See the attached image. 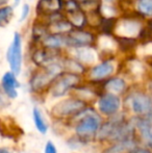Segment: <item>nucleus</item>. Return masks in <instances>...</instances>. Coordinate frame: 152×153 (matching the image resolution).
<instances>
[{"instance_id": "obj_1", "label": "nucleus", "mask_w": 152, "mask_h": 153, "mask_svg": "<svg viewBox=\"0 0 152 153\" xmlns=\"http://www.w3.org/2000/svg\"><path fill=\"white\" fill-rule=\"evenodd\" d=\"M85 108V101L80 99H66L57 103L52 108L53 116L57 118H65L69 116L78 115L81 111Z\"/></svg>"}, {"instance_id": "obj_2", "label": "nucleus", "mask_w": 152, "mask_h": 153, "mask_svg": "<svg viewBox=\"0 0 152 153\" xmlns=\"http://www.w3.org/2000/svg\"><path fill=\"white\" fill-rule=\"evenodd\" d=\"M6 59L12 69V72L18 75L22 66V40L18 32H15L14 40L6 52Z\"/></svg>"}, {"instance_id": "obj_3", "label": "nucleus", "mask_w": 152, "mask_h": 153, "mask_svg": "<svg viewBox=\"0 0 152 153\" xmlns=\"http://www.w3.org/2000/svg\"><path fill=\"white\" fill-rule=\"evenodd\" d=\"M99 124L100 118L96 114L92 113L89 115H85L76 126L77 135L83 140L92 139L97 132L98 128H99Z\"/></svg>"}, {"instance_id": "obj_4", "label": "nucleus", "mask_w": 152, "mask_h": 153, "mask_svg": "<svg viewBox=\"0 0 152 153\" xmlns=\"http://www.w3.org/2000/svg\"><path fill=\"white\" fill-rule=\"evenodd\" d=\"M80 82V77L73 73H66L57 76L54 85L52 87V95L55 97H59L65 95L72 88H75Z\"/></svg>"}, {"instance_id": "obj_5", "label": "nucleus", "mask_w": 152, "mask_h": 153, "mask_svg": "<svg viewBox=\"0 0 152 153\" xmlns=\"http://www.w3.org/2000/svg\"><path fill=\"white\" fill-rule=\"evenodd\" d=\"M68 45L72 47H87L95 43V36L92 32L83 29L73 28L67 34Z\"/></svg>"}, {"instance_id": "obj_6", "label": "nucleus", "mask_w": 152, "mask_h": 153, "mask_svg": "<svg viewBox=\"0 0 152 153\" xmlns=\"http://www.w3.org/2000/svg\"><path fill=\"white\" fill-rule=\"evenodd\" d=\"M0 133L4 137L15 140L21 137L23 134V131L13 118L2 117L0 118Z\"/></svg>"}, {"instance_id": "obj_7", "label": "nucleus", "mask_w": 152, "mask_h": 153, "mask_svg": "<svg viewBox=\"0 0 152 153\" xmlns=\"http://www.w3.org/2000/svg\"><path fill=\"white\" fill-rule=\"evenodd\" d=\"M64 7V0H39L37 4V14L47 17L59 13Z\"/></svg>"}, {"instance_id": "obj_8", "label": "nucleus", "mask_w": 152, "mask_h": 153, "mask_svg": "<svg viewBox=\"0 0 152 153\" xmlns=\"http://www.w3.org/2000/svg\"><path fill=\"white\" fill-rule=\"evenodd\" d=\"M57 57V50L56 49H50V48H41L38 49L33 52V61L41 67H47L49 65L53 64L55 62V59Z\"/></svg>"}, {"instance_id": "obj_9", "label": "nucleus", "mask_w": 152, "mask_h": 153, "mask_svg": "<svg viewBox=\"0 0 152 153\" xmlns=\"http://www.w3.org/2000/svg\"><path fill=\"white\" fill-rule=\"evenodd\" d=\"M131 107L136 114L146 115L149 114L152 109V101L148 96L144 94H134L131 96Z\"/></svg>"}, {"instance_id": "obj_10", "label": "nucleus", "mask_w": 152, "mask_h": 153, "mask_svg": "<svg viewBox=\"0 0 152 153\" xmlns=\"http://www.w3.org/2000/svg\"><path fill=\"white\" fill-rule=\"evenodd\" d=\"M99 109L105 115H113L119 109L120 99L114 94H106L99 99Z\"/></svg>"}, {"instance_id": "obj_11", "label": "nucleus", "mask_w": 152, "mask_h": 153, "mask_svg": "<svg viewBox=\"0 0 152 153\" xmlns=\"http://www.w3.org/2000/svg\"><path fill=\"white\" fill-rule=\"evenodd\" d=\"M115 66L110 61H105L97 65L91 70V78L94 80H102L114 73Z\"/></svg>"}, {"instance_id": "obj_12", "label": "nucleus", "mask_w": 152, "mask_h": 153, "mask_svg": "<svg viewBox=\"0 0 152 153\" xmlns=\"http://www.w3.org/2000/svg\"><path fill=\"white\" fill-rule=\"evenodd\" d=\"M42 44L46 48L50 49H56L59 50V48L65 46H69L68 45V39L67 34H53L49 33L43 39Z\"/></svg>"}, {"instance_id": "obj_13", "label": "nucleus", "mask_w": 152, "mask_h": 153, "mask_svg": "<svg viewBox=\"0 0 152 153\" xmlns=\"http://www.w3.org/2000/svg\"><path fill=\"white\" fill-rule=\"evenodd\" d=\"M19 82L16 79V74L13 72H7L2 77V87L4 89V92L10 98H16L17 91L16 89L19 88Z\"/></svg>"}, {"instance_id": "obj_14", "label": "nucleus", "mask_w": 152, "mask_h": 153, "mask_svg": "<svg viewBox=\"0 0 152 153\" xmlns=\"http://www.w3.org/2000/svg\"><path fill=\"white\" fill-rule=\"evenodd\" d=\"M67 19L72 24L74 28L77 29H83V27L87 23V14L82 10V8H79L74 12L67 13Z\"/></svg>"}, {"instance_id": "obj_15", "label": "nucleus", "mask_w": 152, "mask_h": 153, "mask_svg": "<svg viewBox=\"0 0 152 153\" xmlns=\"http://www.w3.org/2000/svg\"><path fill=\"white\" fill-rule=\"evenodd\" d=\"M117 22L118 20L115 17H103L98 27L104 36H110L115 31Z\"/></svg>"}, {"instance_id": "obj_16", "label": "nucleus", "mask_w": 152, "mask_h": 153, "mask_svg": "<svg viewBox=\"0 0 152 153\" xmlns=\"http://www.w3.org/2000/svg\"><path fill=\"white\" fill-rule=\"evenodd\" d=\"M76 56L80 62H92L95 61V53L90 48V46L77 47Z\"/></svg>"}, {"instance_id": "obj_17", "label": "nucleus", "mask_w": 152, "mask_h": 153, "mask_svg": "<svg viewBox=\"0 0 152 153\" xmlns=\"http://www.w3.org/2000/svg\"><path fill=\"white\" fill-rule=\"evenodd\" d=\"M63 68H65V70H67L69 73H73V74H82L85 72V67L79 61H75V59H68L64 62Z\"/></svg>"}, {"instance_id": "obj_18", "label": "nucleus", "mask_w": 152, "mask_h": 153, "mask_svg": "<svg viewBox=\"0 0 152 153\" xmlns=\"http://www.w3.org/2000/svg\"><path fill=\"white\" fill-rule=\"evenodd\" d=\"M49 34L48 31V26L47 24H44V23H36L33 27V38L35 41H40L42 42L43 39L45 36Z\"/></svg>"}, {"instance_id": "obj_19", "label": "nucleus", "mask_w": 152, "mask_h": 153, "mask_svg": "<svg viewBox=\"0 0 152 153\" xmlns=\"http://www.w3.org/2000/svg\"><path fill=\"white\" fill-rule=\"evenodd\" d=\"M126 85L125 81L121 78H113L106 81L105 89L113 93H121L124 91Z\"/></svg>"}, {"instance_id": "obj_20", "label": "nucleus", "mask_w": 152, "mask_h": 153, "mask_svg": "<svg viewBox=\"0 0 152 153\" xmlns=\"http://www.w3.org/2000/svg\"><path fill=\"white\" fill-rule=\"evenodd\" d=\"M117 42L122 51H130L136 46V40L129 36H117Z\"/></svg>"}, {"instance_id": "obj_21", "label": "nucleus", "mask_w": 152, "mask_h": 153, "mask_svg": "<svg viewBox=\"0 0 152 153\" xmlns=\"http://www.w3.org/2000/svg\"><path fill=\"white\" fill-rule=\"evenodd\" d=\"M136 10L143 17H152V0H136Z\"/></svg>"}, {"instance_id": "obj_22", "label": "nucleus", "mask_w": 152, "mask_h": 153, "mask_svg": "<svg viewBox=\"0 0 152 153\" xmlns=\"http://www.w3.org/2000/svg\"><path fill=\"white\" fill-rule=\"evenodd\" d=\"M132 146H133L132 143L128 141L121 142V143L106 149L103 153H129L130 150L132 149Z\"/></svg>"}, {"instance_id": "obj_23", "label": "nucleus", "mask_w": 152, "mask_h": 153, "mask_svg": "<svg viewBox=\"0 0 152 153\" xmlns=\"http://www.w3.org/2000/svg\"><path fill=\"white\" fill-rule=\"evenodd\" d=\"M14 15L12 6H3L0 8V27H5L10 22Z\"/></svg>"}, {"instance_id": "obj_24", "label": "nucleus", "mask_w": 152, "mask_h": 153, "mask_svg": "<svg viewBox=\"0 0 152 153\" xmlns=\"http://www.w3.org/2000/svg\"><path fill=\"white\" fill-rule=\"evenodd\" d=\"M33 119H35L36 126H37V128L39 129V131L42 133L46 132L47 129H48V125H47L46 121H45L41 111L39 108H37V107L33 109Z\"/></svg>"}, {"instance_id": "obj_25", "label": "nucleus", "mask_w": 152, "mask_h": 153, "mask_svg": "<svg viewBox=\"0 0 152 153\" xmlns=\"http://www.w3.org/2000/svg\"><path fill=\"white\" fill-rule=\"evenodd\" d=\"M29 14V5L28 4H24L23 5V8H22V13H21V18H20V21H23L27 18Z\"/></svg>"}, {"instance_id": "obj_26", "label": "nucleus", "mask_w": 152, "mask_h": 153, "mask_svg": "<svg viewBox=\"0 0 152 153\" xmlns=\"http://www.w3.org/2000/svg\"><path fill=\"white\" fill-rule=\"evenodd\" d=\"M45 153H56V150H55V147L53 146L52 143L48 142L46 145V149H45Z\"/></svg>"}, {"instance_id": "obj_27", "label": "nucleus", "mask_w": 152, "mask_h": 153, "mask_svg": "<svg viewBox=\"0 0 152 153\" xmlns=\"http://www.w3.org/2000/svg\"><path fill=\"white\" fill-rule=\"evenodd\" d=\"M7 100L5 99V97L2 95V93H0V108H2V107L6 106L7 105Z\"/></svg>"}, {"instance_id": "obj_28", "label": "nucleus", "mask_w": 152, "mask_h": 153, "mask_svg": "<svg viewBox=\"0 0 152 153\" xmlns=\"http://www.w3.org/2000/svg\"><path fill=\"white\" fill-rule=\"evenodd\" d=\"M8 0H0V6H3L5 4H7Z\"/></svg>"}, {"instance_id": "obj_29", "label": "nucleus", "mask_w": 152, "mask_h": 153, "mask_svg": "<svg viewBox=\"0 0 152 153\" xmlns=\"http://www.w3.org/2000/svg\"><path fill=\"white\" fill-rule=\"evenodd\" d=\"M146 61H147V62H148L149 65H150V66H152V55H151V56H148V57H147Z\"/></svg>"}, {"instance_id": "obj_30", "label": "nucleus", "mask_w": 152, "mask_h": 153, "mask_svg": "<svg viewBox=\"0 0 152 153\" xmlns=\"http://www.w3.org/2000/svg\"><path fill=\"white\" fill-rule=\"evenodd\" d=\"M131 153H148V152L145 151V150H136V151H133Z\"/></svg>"}, {"instance_id": "obj_31", "label": "nucleus", "mask_w": 152, "mask_h": 153, "mask_svg": "<svg viewBox=\"0 0 152 153\" xmlns=\"http://www.w3.org/2000/svg\"><path fill=\"white\" fill-rule=\"evenodd\" d=\"M0 153H10V152L7 151L6 149H4V148H0Z\"/></svg>"}, {"instance_id": "obj_32", "label": "nucleus", "mask_w": 152, "mask_h": 153, "mask_svg": "<svg viewBox=\"0 0 152 153\" xmlns=\"http://www.w3.org/2000/svg\"><path fill=\"white\" fill-rule=\"evenodd\" d=\"M104 1H106V2H112V1H114V0H104Z\"/></svg>"}, {"instance_id": "obj_33", "label": "nucleus", "mask_w": 152, "mask_h": 153, "mask_svg": "<svg viewBox=\"0 0 152 153\" xmlns=\"http://www.w3.org/2000/svg\"><path fill=\"white\" fill-rule=\"evenodd\" d=\"M16 1H17V2H19V1H20V0H16Z\"/></svg>"}, {"instance_id": "obj_34", "label": "nucleus", "mask_w": 152, "mask_h": 153, "mask_svg": "<svg viewBox=\"0 0 152 153\" xmlns=\"http://www.w3.org/2000/svg\"><path fill=\"white\" fill-rule=\"evenodd\" d=\"M81 1H87V0H81Z\"/></svg>"}]
</instances>
